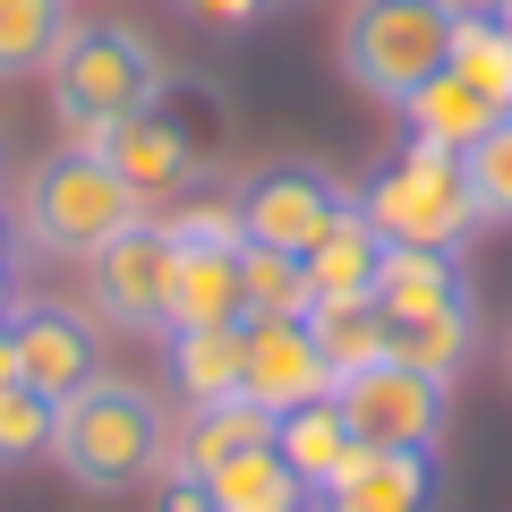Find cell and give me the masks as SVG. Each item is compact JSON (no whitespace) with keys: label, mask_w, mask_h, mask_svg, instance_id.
Segmentation results:
<instances>
[{"label":"cell","mask_w":512,"mask_h":512,"mask_svg":"<svg viewBox=\"0 0 512 512\" xmlns=\"http://www.w3.org/2000/svg\"><path fill=\"white\" fill-rule=\"evenodd\" d=\"M367 299H376L384 325H402V316H444V308H470V274H461L453 248H384Z\"/></svg>","instance_id":"5bb4252c"},{"label":"cell","mask_w":512,"mask_h":512,"mask_svg":"<svg viewBox=\"0 0 512 512\" xmlns=\"http://www.w3.org/2000/svg\"><path fill=\"white\" fill-rule=\"evenodd\" d=\"M299 265H308V291L316 299H367V291H376V265H384V239H376V222H367L359 205H342V214L325 222V239H316Z\"/></svg>","instance_id":"ac0fdd59"},{"label":"cell","mask_w":512,"mask_h":512,"mask_svg":"<svg viewBox=\"0 0 512 512\" xmlns=\"http://www.w3.org/2000/svg\"><path fill=\"white\" fill-rule=\"evenodd\" d=\"M180 9H188L197 26H214V35H239V26H256L274 0H180Z\"/></svg>","instance_id":"83f0119b"},{"label":"cell","mask_w":512,"mask_h":512,"mask_svg":"<svg viewBox=\"0 0 512 512\" xmlns=\"http://www.w3.org/2000/svg\"><path fill=\"white\" fill-rule=\"evenodd\" d=\"M487 9H495V18H504V35H512V0H487Z\"/></svg>","instance_id":"d6a6232c"},{"label":"cell","mask_w":512,"mask_h":512,"mask_svg":"<svg viewBox=\"0 0 512 512\" xmlns=\"http://www.w3.org/2000/svg\"><path fill=\"white\" fill-rule=\"evenodd\" d=\"M504 384H512V333H504Z\"/></svg>","instance_id":"836d02e7"},{"label":"cell","mask_w":512,"mask_h":512,"mask_svg":"<svg viewBox=\"0 0 512 512\" xmlns=\"http://www.w3.org/2000/svg\"><path fill=\"white\" fill-rule=\"evenodd\" d=\"M470 350H478V299L470 308H444V316H402V325H384V359L427 367V376H444V384L461 376Z\"/></svg>","instance_id":"603a6c76"},{"label":"cell","mask_w":512,"mask_h":512,"mask_svg":"<svg viewBox=\"0 0 512 512\" xmlns=\"http://www.w3.org/2000/svg\"><path fill=\"white\" fill-rule=\"evenodd\" d=\"M171 256H180V239L163 231V222H128L120 239H103V248L86 256V308L103 333H163V308H171Z\"/></svg>","instance_id":"52a82bcc"},{"label":"cell","mask_w":512,"mask_h":512,"mask_svg":"<svg viewBox=\"0 0 512 512\" xmlns=\"http://www.w3.org/2000/svg\"><path fill=\"white\" fill-rule=\"evenodd\" d=\"M154 487H163V495H154V512H214V495H205V478H188V470H163Z\"/></svg>","instance_id":"f1b7e54d"},{"label":"cell","mask_w":512,"mask_h":512,"mask_svg":"<svg viewBox=\"0 0 512 512\" xmlns=\"http://www.w3.org/2000/svg\"><path fill=\"white\" fill-rule=\"evenodd\" d=\"M350 205V188L325 163H265L239 180V239H265V248L308 256L325 239V222Z\"/></svg>","instance_id":"30bf717a"},{"label":"cell","mask_w":512,"mask_h":512,"mask_svg":"<svg viewBox=\"0 0 512 512\" xmlns=\"http://www.w3.org/2000/svg\"><path fill=\"white\" fill-rule=\"evenodd\" d=\"M171 436H180V410H171L163 384L146 376H94L86 393L60 402L52 427V461L69 487L86 495H128V487H154L171 470Z\"/></svg>","instance_id":"6da1fadb"},{"label":"cell","mask_w":512,"mask_h":512,"mask_svg":"<svg viewBox=\"0 0 512 512\" xmlns=\"http://www.w3.org/2000/svg\"><path fill=\"white\" fill-rule=\"evenodd\" d=\"M205 495H214V512H308L316 504L291 478V461L274 453V436L248 444V453H231L222 470H205Z\"/></svg>","instance_id":"d6986e66"},{"label":"cell","mask_w":512,"mask_h":512,"mask_svg":"<svg viewBox=\"0 0 512 512\" xmlns=\"http://www.w3.org/2000/svg\"><path fill=\"white\" fill-rule=\"evenodd\" d=\"M350 436L359 444H444V419H453V384L427 376V367H402V359H376L359 376L333 384Z\"/></svg>","instance_id":"ba28073f"},{"label":"cell","mask_w":512,"mask_h":512,"mask_svg":"<svg viewBox=\"0 0 512 512\" xmlns=\"http://www.w3.org/2000/svg\"><path fill=\"white\" fill-rule=\"evenodd\" d=\"M43 77H52V120H60V137H69L77 154H94L120 120H137V111L171 86L154 35H137V26H120V18L69 26V43H60V60Z\"/></svg>","instance_id":"7a4b0ae2"},{"label":"cell","mask_w":512,"mask_h":512,"mask_svg":"<svg viewBox=\"0 0 512 512\" xmlns=\"http://www.w3.org/2000/svg\"><path fill=\"white\" fill-rule=\"evenodd\" d=\"M52 427H60V402H52V393H35V384H9V393H0V470L52 461Z\"/></svg>","instance_id":"484cf974"},{"label":"cell","mask_w":512,"mask_h":512,"mask_svg":"<svg viewBox=\"0 0 512 512\" xmlns=\"http://www.w3.org/2000/svg\"><path fill=\"white\" fill-rule=\"evenodd\" d=\"M265 436H274V419H265L248 393H231V402L188 410V419H180V436H171V470L205 478V470H222L231 453H248V444H265Z\"/></svg>","instance_id":"ffe728a7"},{"label":"cell","mask_w":512,"mask_h":512,"mask_svg":"<svg viewBox=\"0 0 512 512\" xmlns=\"http://www.w3.org/2000/svg\"><path fill=\"white\" fill-rule=\"evenodd\" d=\"M453 18H461V0H342L333 60H342V77L367 103L402 111L453 60Z\"/></svg>","instance_id":"277c9868"},{"label":"cell","mask_w":512,"mask_h":512,"mask_svg":"<svg viewBox=\"0 0 512 512\" xmlns=\"http://www.w3.org/2000/svg\"><path fill=\"white\" fill-rule=\"evenodd\" d=\"M350 205H359L367 222H376L384 248H453L478 231V205H470V171H461V154L427 146V137H410L393 163H376L359 188H350Z\"/></svg>","instance_id":"5b68a950"},{"label":"cell","mask_w":512,"mask_h":512,"mask_svg":"<svg viewBox=\"0 0 512 512\" xmlns=\"http://www.w3.org/2000/svg\"><path fill=\"white\" fill-rule=\"evenodd\" d=\"M436 487V444H359V461L308 512H436Z\"/></svg>","instance_id":"7c38bea8"},{"label":"cell","mask_w":512,"mask_h":512,"mask_svg":"<svg viewBox=\"0 0 512 512\" xmlns=\"http://www.w3.org/2000/svg\"><path fill=\"white\" fill-rule=\"evenodd\" d=\"M146 214L154 205L137 197L103 154L60 146V154H43V163L26 171V188H18V248L60 256V265H86L103 239H120L128 222H146Z\"/></svg>","instance_id":"3957f363"},{"label":"cell","mask_w":512,"mask_h":512,"mask_svg":"<svg viewBox=\"0 0 512 512\" xmlns=\"http://www.w3.org/2000/svg\"><path fill=\"white\" fill-rule=\"evenodd\" d=\"M69 0H0V86L18 77H43L69 43Z\"/></svg>","instance_id":"44dd1931"},{"label":"cell","mask_w":512,"mask_h":512,"mask_svg":"<svg viewBox=\"0 0 512 512\" xmlns=\"http://www.w3.org/2000/svg\"><path fill=\"white\" fill-rule=\"evenodd\" d=\"M274 453L291 461V478L308 495H325L333 478L359 461V436H350V419H342V402H308V410H291V419H274Z\"/></svg>","instance_id":"2e32d148"},{"label":"cell","mask_w":512,"mask_h":512,"mask_svg":"<svg viewBox=\"0 0 512 512\" xmlns=\"http://www.w3.org/2000/svg\"><path fill=\"white\" fill-rule=\"evenodd\" d=\"M402 120H410V137H427V146H444V154H470L478 137L495 128V103H487V94H478L470 77L453 69V60H444V69H436V77H427V86L402 103Z\"/></svg>","instance_id":"e0dca14e"},{"label":"cell","mask_w":512,"mask_h":512,"mask_svg":"<svg viewBox=\"0 0 512 512\" xmlns=\"http://www.w3.org/2000/svg\"><path fill=\"white\" fill-rule=\"evenodd\" d=\"M239 308H248V325H274V316H308V308H316L308 265H299L291 248L239 239Z\"/></svg>","instance_id":"7402d4cb"},{"label":"cell","mask_w":512,"mask_h":512,"mask_svg":"<svg viewBox=\"0 0 512 512\" xmlns=\"http://www.w3.org/2000/svg\"><path fill=\"white\" fill-rule=\"evenodd\" d=\"M197 325H248V308H239V239H180V256H171L163 333H197Z\"/></svg>","instance_id":"4fadbf2b"},{"label":"cell","mask_w":512,"mask_h":512,"mask_svg":"<svg viewBox=\"0 0 512 512\" xmlns=\"http://www.w3.org/2000/svg\"><path fill=\"white\" fill-rule=\"evenodd\" d=\"M239 393H248L265 419H291V410L325 402L333 367L316 359L308 316H274V325H248V350H239Z\"/></svg>","instance_id":"8fae6325"},{"label":"cell","mask_w":512,"mask_h":512,"mask_svg":"<svg viewBox=\"0 0 512 512\" xmlns=\"http://www.w3.org/2000/svg\"><path fill=\"white\" fill-rule=\"evenodd\" d=\"M18 265V214H0V274Z\"/></svg>","instance_id":"f546056e"},{"label":"cell","mask_w":512,"mask_h":512,"mask_svg":"<svg viewBox=\"0 0 512 512\" xmlns=\"http://www.w3.org/2000/svg\"><path fill=\"white\" fill-rule=\"evenodd\" d=\"M188 111H197V86H180V77H171V86L154 94L137 120H120L94 154H103V163L120 171L146 205H163V197H180L188 180H205V171H214V137H205Z\"/></svg>","instance_id":"8992f818"},{"label":"cell","mask_w":512,"mask_h":512,"mask_svg":"<svg viewBox=\"0 0 512 512\" xmlns=\"http://www.w3.org/2000/svg\"><path fill=\"white\" fill-rule=\"evenodd\" d=\"M9 316H18V282L0 274V325H9Z\"/></svg>","instance_id":"1f68e13d"},{"label":"cell","mask_w":512,"mask_h":512,"mask_svg":"<svg viewBox=\"0 0 512 512\" xmlns=\"http://www.w3.org/2000/svg\"><path fill=\"white\" fill-rule=\"evenodd\" d=\"M308 342H316V359L333 367V384L359 376V367H376V359H384V316H376V299H316V308H308Z\"/></svg>","instance_id":"cb8c5ba5"},{"label":"cell","mask_w":512,"mask_h":512,"mask_svg":"<svg viewBox=\"0 0 512 512\" xmlns=\"http://www.w3.org/2000/svg\"><path fill=\"white\" fill-rule=\"evenodd\" d=\"M9 342H18V384H35L52 402H69L103 376V325L86 299H18Z\"/></svg>","instance_id":"9c48e42d"},{"label":"cell","mask_w":512,"mask_h":512,"mask_svg":"<svg viewBox=\"0 0 512 512\" xmlns=\"http://www.w3.org/2000/svg\"><path fill=\"white\" fill-rule=\"evenodd\" d=\"M18 384V342H9V325H0V393Z\"/></svg>","instance_id":"4dcf8cb0"},{"label":"cell","mask_w":512,"mask_h":512,"mask_svg":"<svg viewBox=\"0 0 512 512\" xmlns=\"http://www.w3.org/2000/svg\"><path fill=\"white\" fill-rule=\"evenodd\" d=\"M453 69L470 77L495 111H512V35H504L495 9H470V0H461V18H453Z\"/></svg>","instance_id":"d4e9b609"},{"label":"cell","mask_w":512,"mask_h":512,"mask_svg":"<svg viewBox=\"0 0 512 512\" xmlns=\"http://www.w3.org/2000/svg\"><path fill=\"white\" fill-rule=\"evenodd\" d=\"M239 350L248 325H197V333H163V384L180 410H214L239 393Z\"/></svg>","instance_id":"9a60e30c"},{"label":"cell","mask_w":512,"mask_h":512,"mask_svg":"<svg viewBox=\"0 0 512 512\" xmlns=\"http://www.w3.org/2000/svg\"><path fill=\"white\" fill-rule=\"evenodd\" d=\"M461 171H470V205H478V231L512 222V111H495V128L478 137L470 154H461Z\"/></svg>","instance_id":"4316f807"}]
</instances>
